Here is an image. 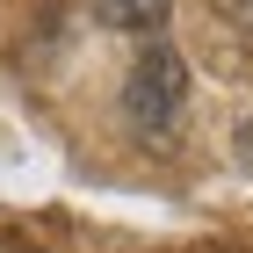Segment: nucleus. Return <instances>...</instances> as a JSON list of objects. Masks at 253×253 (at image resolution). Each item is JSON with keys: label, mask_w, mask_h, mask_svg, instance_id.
Listing matches in <instances>:
<instances>
[{"label": "nucleus", "mask_w": 253, "mask_h": 253, "mask_svg": "<svg viewBox=\"0 0 253 253\" xmlns=\"http://www.w3.org/2000/svg\"><path fill=\"white\" fill-rule=\"evenodd\" d=\"M123 116H130L137 137H174L181 116H188V58L152 43V51H137L130 80H123Z\"/></svg>", "instance_id": "nucleus-1"}, {"label": "nucleus", "mask_w": 253, "mask_h": 253, "mask_svg": "<svg viewBox=\"0 0 253 253\" xmlns=\"http://www.w3.org/2000/svg\"><path fill=\"white\" fill-rule=\"evenodd\" d=\"M101 22L109 29H130V37H159L174 22V0H101Z\"/></svg>", "instance_id": "nucleus-2"}, {"label": "nucleus", "mask_w": 253, "mask_h": 253, "mask_svg": "<svg viewBox=\"0 0 253 253\" xmlns=\"http://www.w3.org/2000/svg\"><path fill=\"white\" fill-rule=\"evenodd\" d=\"M239 152H246V167H253V116H246V130H239Z\"/></svg>", "instance_id": "nucleus-3"}, {"label": "nucleus", "mask_w": 253, "mask_h": 253, "mask_svg": "<svg viewBox=\"0 0 253 253\" xmlns=\"http://www.w3.org/2000/svg\"><path fill=\"white\" fill-rule=\"evenodd\" d=\"M232 7H239V15H246V22H253V0H232Z\"/></svg>", "instance_id": "nucleus-4"}]
</instances>
